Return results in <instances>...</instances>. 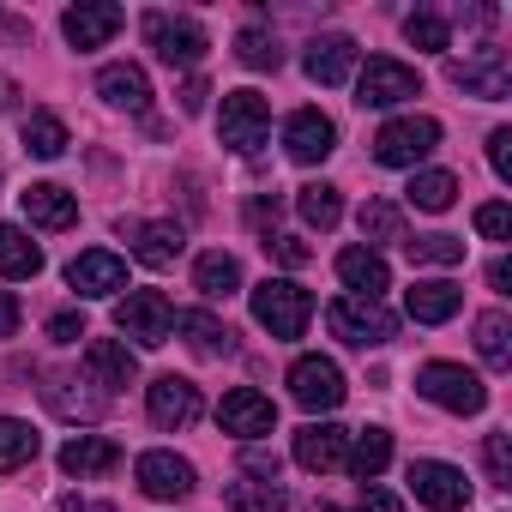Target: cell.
<instances>
[{
  "label": "cell",
  "mask_w": 512,
  "mask_h": 512,
  "mask_svg": "<svg viewBox=\"0 0 512 512\" xmlns=\"http://www.w3.org/2000/svg\"><path fill=\"white\" fill-rule=\"evenodd\" d=\"M253 320H260L272 338H302L308 320H314V296L290 278H266L260 290H253Z\"/></svg>",
  "instance_id": "obj_1"
},
{
  "label": "cell",
  "mask_w": 512,
  "mask_h": 512,
  "mask_svg": "<svg viewBox=\"0 0 512 512\" xmlns=\"http://www.w3.org/2000/svg\"><path fill=\"white\" fill-rule=\"evenodd\" d=\"M416 392H422L428 404L452 410V416H476V410L488 404V386H482L470 368H458V362H422V374H416Z\"/></svg>",
  "instance_id": "obj_2"
},
{
  "label": "cell",
  "mask_w": 512,
  "mask_h": 512,
  "mask_svg": "<svg viewBox=\"0 0 512 512\" xmlns=\"http://www.w3.org/2000/svg\"><path fill=\"white\" fill-rule=\"evenodd\" d=\"M217 133L235 157H253L266 139H272V109L260 91H229L223 97V115H217Z\"/></svg>",
  "instance_id": "obj_3"
},
{
  "label": "cell",
  "mask_w": 512,
  "mask_h": 512,
  "mask_svg": "<svg viewBox=\"0 0 512 512\" xmlns=\"http://www.w3.org/2000/svg\"><path fill=\"white\" fill-rule=\"evenodd\" d=\"M434 145H440V121H428V115H398V121H386V127L374 133V163H386V169H416Z\"/></svg>",
  "instance_id": "obj_4"
},
{
  "label": "cell",
  "mask_w": 512,
  "mask_h": 512,
  "mask_svg": "<svg viewBox=\"0 0 512 512\" xmlns=\"http://www.w3.org/2000/svg\"><path fill=\"white\" fill-rule=\"evenodd\" d=\"M326 320H332V332H338L344 344H356V350H374V344H386V338L398 332V314H392L386 302H368V296H338V302L326 308Z\"/></svg>",
  "instance_id": "obj_5"
},
{
  "label": "cell",
  "mask_w": 512,
  "mask_h": 512,
  "mask_svg": "<svg viewBox=\"0 0 512 512\" xmlns=\"http://www.w3.org/2000/svg\"><path fill=\"white\" fill-rule=\"evenodd\" d=\"M115 326H121V338H133V344L157 350V344H169V338H175V308H169V296H163V290H133V296L115 308Z\"/></svg>",
  "instance_id": "obj_6"
},
{
  "label": "cell",
  "mask_w": 512,
  "mask_h": 512,
  "mask_svg": "<svg viewBox=\"0 0 512 512\" xmlns=\"http://www.w3.org/2000/svg\"><path fill=\"white\" fill-rule=\"evenodd\" d=\"M410 97H422V79H416V67H404L392 55H374L356 73V103L362 109H392V103H410Z\"/></svg>",
  "instance_id": "obj_7"
},
{
  "label": "cell",
  "mask_w": 512,
  "mask_h": 512,
  "mask_svg": "<svg viewBox=\"0 0 512 512\" xmlns=\"http://www.w3.org/2000/svg\"><path fill=\"white\" fill-rule=\"evenodd\" d=\"M145 43L157 49L163 67H199L205 61V31L193 19H175V13H145Z\"/></svg>",
  "instance_id": "obj_8"
},
{
  "label": "cell",
  "mask_w": 512,
  "mask_h": 512,
  "mask_svg": "<svg viewBox=\"0 0 512 512\" xmlns=\"http://www.w3.org/2000/svg\"><path fill=\"white\" fill-rule=\"evenodd\" d=\"M446 73H452L458 91L488 97V103H500V97L512 91V61H506V49H476V55H464V61H446Z\"/></svg>",
  "instance_id": "obj_9"
},
{
  "label": "cell",
  "mask_w": 512,
  "mask_h": 512,
  "mask_svg": "<svg viewBox=\"0 0 512 512\" xmlns=\"http://www.w3.org/2000/svg\"><path fill=\"white\" fill-rule=\"evenodd\" d=\"M290 398H296L302 410H338V404H344V374H338V362H332V356H302V362L290 368Z\"/></svg>",
  "instance_id": "obj_10"
},
{
  "label": "cell",
  "mask_w": 512,
  "mask_h": 512,
  "mask_svg": "<svg viewBox=\"0 0 512 512\" xmlns=\"http://www.w3.org/2000/svg\"><path fill=\"white\" fill-rule=\"evenodd\" d=\"M410 488H416V500L434 506V512H458V506H470V482H464V470H452V464H440V458H416V464H410Z\"/></svg>",
  "instance_id": "obj_11"
},
{
  "label": "cell",
  "mask_w": 512,
  "mask_h": 512,
  "mask_svg": "<svg viewBox=\"0 0 512 512\" xmlns=\"http://www.w3.org/2000/svg\"><path fill=\"white\" fill-rule=\"evenodd\" d=\"M217 428L235 434V440H260V434L278 428V410H272V398H260L253 386H235V392L217 404Z\"/></svg>",
  "instance_id": "obj_12"
},
{
  "label": "cell",
  "mask_w": 512,
  "mask_h": 512,
  "mask_svg": "<svg viewBox=\"0 0 512 512\" xmlns=\"http://www.w3.org/2000/svg\"><path fill=\"white\" fill-rule=\"evenodd\" d=\"M67 284L85 302L115 296V290H127V260H121V253H109V247H91V253H79V260L67 266Z\"/></svg>",
  "instance_id": "obj_13"
},
{
  "label": "cell",
  "mask_w": 512,
  "mask_h": 512,
  "mask_svg": "<svg viewBox=\"0 0 512 512\" xmlns=\"http://www.w3.org/2000/svg\"><path fill=\"white\" fill-rule=\"evenodd\" d=\"M332 145H338V127H332L320 109H296V115L284 121V151H290L296 163H326Z\"/></svg>",
  "instance_id": "obj_14"
},
{
  "label": "cell",
  "mask_w": 512,
  "mask_h": 512,
  "mask_svg": "<svg viewBox=\"0 0 512 512\" xmlns=\"http://www.w3.org/2000/svg\"><path fill=\"white\" fill-rule=\"evenodd\" d=\"M145 410H151V422H157V428H187V422L199 416V386H193V380H181V374H163V380H151Z\"/></svg>",
  "instance_id": "obj_15"
},
{
  "label": "cell",
  "mask_w": 512,
  "mask_h": 512,
  "mask_svg": "<svg viewBox=\"0 0 512 512\" xmlns=\"http://www.w3.org/2000/svg\"><path fill=\"white\" fill-rule=\"evenodd\" d=\"M139 488L151 500H187L199 482H193L187 458H175V452H139Z\"/></svg>",
  "instance_id": "obj_16"
},
{
  "label": "cell",
  "mask_w": 512,
  "mask_h": 512,
  "mask_svg": "<svg viewBox=\"0 0 512 512\" xmlns=\"http://www.w3.org/2000/svg\"><path fill=\"white\" fill-rule=\"evenodd\" d=\"M61 31H67L73 49H103L121 31V7H109V0H79V7H67Z\"/></svg>",
  "instance_id": "obj_17"
},
{
  "label": "cell",
  "mask_w": 512,
  "mask_h": 512,
  "mask_svg": "<svg viewBox=\"0 0 512 512\" xmlns=\"http://www.w3.org/2000/svg\"><path fill=\"white\" fill-rule=\"evenodd\" d=\"M308 79L314 85H344L350 73H356V43L344 37V31H326V37H314L308 43Z\"/></svg>",
  "instance_id": "obj_18"
},
{
  "label": "cell",
  "mask_w": 512,
  "mask_h": 512,
  "mask_svg": "<svg viewBox=\"0 0 512 512\" xmlns=\"http://www.w3.org/2000/svg\"><path fill=\"white\" fill-rule=\"evenodd\" d=\"M97 97L115 103V109H127V115H145V109H151V79H145V67L115 61V67L97 73Z\"/></svg>",
  "instance_id": "obj_19"
},
{
  "label": "cell",
  "mask_w": 512,
  "mask_h": 512,
  "mask_svg": "<svg viewBox=\"0 0 512 512\" xmlns=\"http://www.w3.org/2000/svg\"><path fill=\"white\" fill-rule=\"evenodd\" d=\"M19 205H25V217H31L37 229H73V223H79V199H73L67 187H55V181H31V187L19 193Z\"/></svg>",
  "instance_id": "obj_20"
},
{
  "label": "cell",
  "mask_w": 512,
  "mask_h": 512,
  "mask_svg": "<svg viewBox=\"0 0 512 512\" xmlns=\"http://www.w3.org/2000/svg\"><path fill=\"white\" fill-rule=\"evenodd\" d=\"M121 235L133 241V260H145V266H175V253L187 247V235H181V223H121Z\"/></svg>",
  "instance_id": "obj_21"
},
{
  "label": "cell",
  "mask_w": 512,
  "mask_h": 512,
  "mask_svg": "<svg viewBox=\"0 0 512 512\" xmlns=\"http://www.w3.org/2000/svg\"><path fill=\"white\" fill-rule=\"evenodd\" d=\"M338 278L350 284V296H368V302H380L392 290V272H386V260L374 247H344L338 253Z\"/></svg>",
  "instance_id": "obj_22"
},
{
  "label": "cell",
  "mask_w": 512,
  "mask_h": 512,
  "mask_svg": "<svg viewBox=\"0 0 512 512\" xmlns=\"http://www.w3.org/2000/svg\"><path fill=\"white\" fill-rule=\"evenodd\" d=\"M458 308H464V290H458V284H446V278L410 284V296H404V314H410L416 326H440V320H452Z\"/></svg>",
  "instance_id": "obj_23"
},
{
  "label": "cell",
  "mask_w": 512,
  "mask_h": 512,
  "mask_svg": "<svg viewBox=\"0 0 512 512\" xmlns=\"http://www.w3.org/2000/svg\"><path fill=\"white\" fill-rule=\"evenodd\" d=\"M85 374H91L103 392H115V386H133L139 362H133L127 344H115V338H91V350H85Z\"/></svg>",
  "instance_id": "obj_24"
},
{
  "label": "cell",
  "mask_w": 512,
  "mask_h": 512,
  "mask_svg": "<svg viewBox=\"0 0 512 512\" xmlns=\"http://www.w3.org/2000/svg\"><path fill=\"white\" fill-rule=\"evenodd\" d=\"M344 446H350L344 428H332V422H308V428L296 434V464H302V470H338V464H344Z\"/></svg>",
  "instance_id": "obj_25"
},
{
  "label": "cell",
  "mask_w": 512,
  "mask_h": 512,
  "mask_svg": "<svg viewBox=\"0 0 512 512\" xmlns=\"http://www.w3.org/2000/svg\"><path fill=\"white\" fill-rule=\"evenodd\" d=\"M115 464H121V446L103 440V434H79V440L61 446V470L79 476V482H85V476H109Z\"/></svg>",
  "instance_id": "obj_26"
},
{
  "label": "cell",
  "mask_w": 512,
  "mask_h": 512,
  "mask_svg": "<svg viewBox=\"0 0 512 512\" xmlns=\"http://www.w3.org/2000/svg\"><path fill=\"white\" fill-rule=\"evenodd\" d=\"M193 290H199L205 302H229V296L241 290V266H235V253H223V247L199 253V260H193Z\"/></svg>",
  "instance_id": "obj_27"
},
{
  "label": "cell",
  "mask_w": 512,
  "mask_h": 512,
  "mask_svg": "<svg viewBox=\"0 0 512 512\" xmlns=\"http://www.w3.org/2000/svg\"><path fill=\"white\" fill-rule=\"evenodd\" d=\"M175 332L199 350V356H229L235 350V332L217 320V314H205V308H187V314H175Z\"/></svg>",
  "instance_id": "obj_28"
},
{
  "label": "cell",
  "mask_w": 512,
  "mask_h": 512,
  "mask_svg": "<svg viewBox=\"0 0 512 512\" xmlns=\"http://www.w3.org/2000/svg\"><path fill=\"white\" fill-rule=\"evenodd\" d=\"M344 464L362 476V488L392 464V434L386 428H362V434H350V446H344Z\"/></svg>",
  "instance_id": "obj_29"
},
{
  "label": "cell",
  "mask_w": 512,
  "mask_h": 512,
  "mask_svg": "<svg viewBox=\"0 0 512 512\" xmlns=\"http://www.w3.org/2000/svg\"><path fill=\"white\" fill-rule=\"evenodd\" d=\"M37 272H43V247L19 223H0V278H37Z\"/></svg>",
  "instance_id": "obj_30"
},
{
  "label": "cell",
  "mask_w": 512,
  "mask_h": 512,
  "mask_svg": "<svg viewBox=\"0 0 512 512\" xmlns=\"http://www.w3.org/2000/svg\"><path fill=\"white\" fill-rule=\"evenodd\" d=\"M229 512H290V494L266 476H241L229 482Z\"/></svg>",
  "instance_id": "obj_31"
},
{
  "label": "cell",
  "mask_w": 512,
  "mask_h": 512,
  "mask_svg": "<svg viewBox=\"0 0 512 512\" xmlns=\"http://www.w3.org/2000/svg\"><path fill=\"white\" fill-rule=\"evenodd\" d=\"M476 350H482L488 368H506V362H512V320H506L500 308L476 314Z\"/></svg>",
  "instance_id": "obj_32"
},
{
  "label": "cell",
  "mask_w": 512,
  "mask_h": 512,
  "mask_svg": "<svg viewBox=\"0 0 512 512\" xmlns=\"http://www.w3.org/2000/svg\"><path fill=\"white\" fill-rule=\"evenodd\" d=\"M404 199H410L416 211H446V205L458 199V181H452L446 169H422V175H410Z\"/></svg>",
  "instance_id": "obj_33"
},
{
  "label": "cell",
  "mask_w": 512,
  "mask_h": 512,
  "mask_svg": "<svg viewBox=\"0 0 512 512\" xmlns=\"http://www.w3.org/2000/svg\"><path fill=\"white\" fill-rule=\"evenodd\" d=\"M31 458H37V428L19 422V416H0V476L31 464Z\"/></svg>",
  "instance_id": "obj_34"
},
{
  "label": "cell",
  "mask_w": 512,
  "mask_h": 512,
  "mask_svg": "<svg viewBox=\"0 0 512 512\" xmlns=\"http://www.w3.org/2000/svg\"><path fill=\"white\" fill-rule=\"evenodd\" d=\"M235 55H241V67H253V73H278V67H284L278 37H272V31H260V25H247V31L235 37Z\"/></svg>",
  "instance_id": "obj_35"
},
{
  "label": "cell",
  "mask_w": 512,
  "mask_h": 512,
  "mask_svg": "<svg viewBox=\"0 0 512 512\" xmlns=\"http://www.w3.org/2000/svg\"><path fill=\"white\" fill-rule=\"evenodd\" d=\"M25 151H31V157H61V151H67V121L49 115V109L25 115Z\"/></svg>",
  "instance_id": "obj_36"
},
{
  "label": "cell",
  "mask_w": 512,
  "mask_h": 512,
  "mask_svg": "<svg viewBox=\"0 0 512 512\" xmlns=\"http://www.w3.org/2000/svg\"><path fill=\"white\" fill-rule=\"evenodd\" d=\"M356 223H362V241H368V247H380V241H404V217H398L392 199H368Z\"/></svg>",
  "instance_id": "obj_37"
},
{
  "label": "cell",
  "mask_w": 512,
  "mask_h": 512,
  "mask_svg": "<svg viewBox=\"0 0 512 512\" xmlns=\"http://www.w3.org/2000/svg\"><path fill=\"white\" fill-rule=\"evenodd\" d=\"M296 211H302L314 229H332V223L344 217V199H338V187L314 181V187H302V193H296Z\"/></svg>",
  "instance_id": "obj_38"
},
{
  "label": "cell",
  "mask_w": 512,
  "mask_h": 512,
  "mask_svg": "<svg viewBox=\"0 0 512 512\" xmlns=\"http://www.w3.org/2000/svg\"><path fill=\"white\" fill-rule=\"evenodd\" d=\"M404 253H410L416 266H458V260H464V241L434 229V235H416V241H404Z\"/></svg>",
  "instance_id": "obj_39"
},
{
  "label": "cell",
  "mask_w": 512,
  "mask_h": 512,
  "mask_svg": "<svg viewBox=\"0 0 512 512\" xmlns=\"http://www.w3.org/2000/svg\"><path fill=\"white\" fill-rule=\"evenodd\" d=\"M404 37H410L416 49H434V55H440V49L452 43V25H446L440 13H410V19H404Z\"/></svg>",
  "instance_id": "obj_40"
},
{
  "label": "cell",
  "mask_w": 512,
  "mask_h": 512,
  "mask_svg": "<svg viewBox=\"0 0 512 512\" xmlns=\"http://www.w3.org/2000/svg\"><path fill=\"white\" fill-rule=\"evenodd\" d=\"M482 464H488L494 488H512V434H488L482 440Z\"/></svg>",
  "instance_id": "obj_41"
},
{
  "label": "cell",
  "mask_w": 512,
  "mask_h": 512,
  "mask_svg": "<svg viewBox=\"0 0 512 512\" xmlns=\"http://www.w3.org/2000/svg\"><path fill=\"white\" fill-rule=\"evenodd\" d=\"M476 229L488 241H512V211L506 205H476Z\"/></svg>",
  "instance_id": "obj_42"
},
{
  "label": "cell",
  "mask_w": 512,
  "mask_h": 512,
  "mask_svg": "<svg viewBox=\"0 0 512 512\" xmlns=\"http://www.w3.org/2000/svg\"><path fill=\"white\" fill-rule=\"evenodd\" d=\"M488 163H494L500 181H512V127H494L488 133Z\"/></svg>",
  "instance_id": "obj_43"
},
{
  "label": "cell",
  "mask_w": 512,
  "mask_h": 512,
  "mask_svg": "<svg viewBox=\"0 0 512 512\" xmlns=\"http://www.w3.org/2000/svg\"><path fill=\"white\" fill-rule=\"evenodd\" d=\"M266 247H272V260H284V266H308V241L302 235H272Z\"/></svg>",
  "instance_id": "obj_44"
},
{
  "label": "cell",
  "mask_w": 512,
  "mask_h": 512,
  "mask_svg": "<svg viewBox=\"0 0 512 512\" xmlns=\"http://www.w3.org/2000/svg\"><path fill=\"white\" fill-rule=\"evenodd\" d=\"M49 338H55V344H73V338H85V320H79V314H55V320H49Z\"/></svg>",
  "instance_id": "obj_45"
},
{
  "label": "cell",
  "mask_w": 512,
  "mask_h": 512,
  "mask_svg": "<svg viewBox=\"0 0 512 512\" xmlns=\"http://www.w3.org/2000/svg\"><path fill=\"white\" fill-rule=\"evenodd\" d=\"M247 470H253V476H266V482H278V452H266V446H247Z\"/></svg>",
  "instance_id": "obj_46"
},
{
  "label": "cell",
  "mask_w": 512,
  "mask_h": 512,
  "mask_svg": "<svg viewBox=\"0 0 512 512\" xmlns=\"http://www.w3.org/2000/svg\"><path fill=\"white\" fill-rule=\"evenodd\" d=\"M362 512H404V500L386 488H362Z\"/></svg>",
  "instance_id": "obj_47"
},
{
  "label": "cell",
  "mask_w": 512,
  "mask_h": 512,
  "mask_svg": "<svg viewBox=\"0 0 512 512\" xmlns=\"http://www.w3.org/2000/svg\"><path fill=\"white\" fill-rule=\"evenodd\" d=\"M205 97H211V91H205V79H187V85H181V109H187V115H199V109H205Z\"/></svg>",
  "instance_id": "obj_48"
},
{
  "label": "cell",
  "mask_w": 512,
  "mask_h": 512,
  "mask_svg": "<svg viewBox=\"0 0 512 512\" xmlns=\"http://www.w3.org/2000/svg\"><path fill=\"white\" fill-rule=\"evenodd\" d=\"M13 332H19V302L0 290V338H13Z\"/></svg>",
  "instance_id": "obj_49"
},
{
  "label": "cell",
  "mask_w": 512,
  "mask_h": 512,
  "mask_svg": "<svg viewBox=\"0 0 512 512\" xmlns=\"http://www.w3.org/2000/svg\"><path fill=\"white\" fill-rule=\"evenodd\" d=\"M247 217L260 223V229H266V223H278V199H253V205H247Z\"/></svg>",
  "instance_id": "obj_50"
},
{
  "label": "cell",
  "mask_w": 512,
  "mask_h": 512,
  "mask_svg": "<svg viewBox=\"0 0 512 512\" xmlns=\"http://www.w3.org/2000/svg\"><path fill=\"white\" fill-rule=\"evenodd\" d=\"M488 284L506 296V290H512V266H506V260H494V266H488Z\"/></svg>",
  "instance_id": "obj_51"
},
{
  "label": "cell",
  "mask_w": 512,
  "mask_h": 512,
  "mask_svg": "<svg viewBox=\"0 0 512 512\" xmlns=\"http://www.w3.org/2000/svg\"><path fill=\"white\" fill-rule=\"evenodd\" d=\"M61 512H115V506H109V500H79V494H73V500H61Z\"/></svg>",
  "instance_id": "obj_52"
},
{
  "label": "cell",
  "mask_w": 512,
  "mask_h": 512,
  "mask_svg": "<svg viewBox=\"0 0 512 512\" xmlns=\"http://www.w3.org/2000/svg\"><path fill=\"white\" fill-rule=\"evenodd\" d=\"M13 103H19V85H13V79H0V109H13Z\"/></svg>",
  "instance_id": "obj_53"
},
{
  "label": "cell",
  "mask_w": 512,
  "mask_h": 512,
  "mask_svg": "<svg viewBox=\"0 0 512 512\" xmlns=\"http://www.w3.org/2000/svg\"><path fill=\"white\" fill-rule=\"evenodd\" d=\"M314 512H344V506H320V500H314Z\"/></svg>",
  "instance_id": "obj_54"
}]
</instances>
